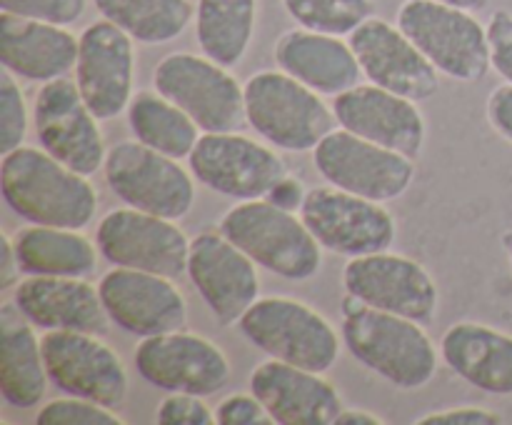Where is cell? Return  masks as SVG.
Wrapping results in <instances>:
<instances>
[{"instance_id":"obj_1","label":"cell","mask_w":512,"mask_h":425,"mask_svg":"<svg viewBox=\"0 0 512 425\" xmlns=\"http://www.w3.org/2000/svg\"><path fill=\"white\" fill-rule=\"evenodd\" d=\"M0 188L10 210L30 225L83 230L98 210V193L88 175L33 145L3 155Z\"/></svg>"},{"instance_id":"obj_2","label":"cell","mask_w":512,"mask_h":425,"mask_svg":"<svg viewBox=\"0 0 512 425\" xmlns=\"http://www.w3.org/2000/svg\"><path fill=\"white\" fill-rule=\"evenodd\" d=\"M343 310V343L365 368L403 390L423 388L435 378L438 350L423 323L370 308L350 293Z\"/></svg>"},{"instance_id":"obj_3","label":"cell","mask_w":512,"mask_h":425,"mask_svg":"<svg viewBox=\"0 0 512 425\" xmlns=\"http://www.w3.org/2000/svg\"><path fill=\"white\" fill-rule=\"evenodd\" d=\"M220 230L260 268L285 280H310L320 273L323 253L303 218L270 200H238L220 220Z\"/></svg>"},{"instance_id":"obj_4","label":"cell","mask_w":512,"mask_h":425,"mask_svg":"<svg viewBox=\"0 0 512 425\" xmlns=\"http://www.w3.org/2000/svg\"><path fill=\"white\" fill-rule=\"evenodd\" d=\"M245 113L255 133L290 153L315 150L338 123L320 93L285 70H263L245 83Z\"/></svg>"},{"instance_id":"obj_5","label":"cell","mask_w":512,"mask_h":425,"mask_svg":"<svg viewBox=\"0 0 512 425\" xmlns=\"http://www.w3.org/2000/svg\"><path fill=\"white\" fill-rule=\"evenodd\" d=\"M240 333L270 358L328 373L340 355L338 330L293 298H258L240 318Z\"/></svg>"},{"instance_id":"obj_6","label":"cell","mask_w":512,"mask_h":425,"mask_svg":"<svg viewBox=\"0 0 512 425\" xmlns=\"http://www.w3.org/2000/svg\"><path fill=\"white\" fill-rule=\"evenodd\" d=\"M398 25L448 78L475 83L493 68L488 28L470 10L435 0H405L398 10Z\"/></svg>"},{"instance_id":"obj_7","label":"cell","mask_w":512,"mask_h":425,"mask_svg":"<svg viewBox=\"0 0 512 425\" xmlns=\"http://www.w3.org/2000/svg\"><path fill=\"white\" fill-rule=\"evenodd\" d=\"M153 85L180 105L203 133H235L248 123L245 85L208 55L170 53L155 65Z\"/></svg>"},{"instance_id":"obj_8","label":"cell","mask_w":512,"mask_h":425,"mask_svg":"<svg viewBox=\"0 0 512 425\" xmlns=\"http://www.w3.org/2000/svg\"><path fill=\"white\" fill-rule=\"evenodd\" d=\"M103 173L110 190L130 208L168 220H180L193 210L195 183L188 170L138 138L113 145Z\"/></svg>"},{"instance_id":"obj_9","label":"cell","mask_w":512,"mask_h":425,"mask_svg":"<svg viewBox=\"0 0 512 425\" xmlns=\"http://www.w3.org/2000/svg\"><path fill=\"white\" fill-rule=\"evenodd\" d=\"M313 163L328 185L378 203L403 198L415 180L413 158L345 128L320 140L313 150Z\"/></svg>"},{"instance_id":"obj_10","label":"cell","mask_w":512,"mask_h":425,"mask_svg":"<svg viewBox=\"0 0 512 425\" xmlns=\"http://www.w3.org/2000/svg\"><path fill=\"white\" fill-rule=\"evenodd\" d=\"M48 378L60 393L93 400L120 410L128 400L130 380L120 355L83 330H48L40 338Z\"/></svg>"},{"instance_id":"obj_11","label":"cell","mask_w":512,"mask_h":425,"mask_svg":"<svg viewBox=\"0 0 512 425\" xmlns=\"http://www.w3.org/2000/svg\"><path fill=\"white\" fill-rule=\"evenodd\" d=\"M300 218L330 253L360 258L390 250L395 243V218L378 200L340 190L335 185L310 188Z\"/></svg>"},{"instance_id":"obj_12","label":"cell","mask_w":512,"mask_h":425,"mask_svg":"<svg viewBox=\"0 0 512 425\" xmlns=\"http://www.w3.org/2000/svg\"><path fill=\"white\" fill-rule=\"evenodd\" d=\"M100 255L118 268L148 270L178 280L188 273L190 240L175 220L135 208L110 210L95 230Z\"/></svg>"},{"instance_id":"obj_13","label":"cell","mask_w":512,"mask_h":425,"mask_svg":"<svg viewBox=\"0 0 512 425\" xmlns=\"http://www.w3.org/2000/svg\"><path fill=\"white\" fill-rule=\"evenodd\" d=\"M33 123L40 148L75 173L90 178L105 163L108 150L100 133V120L88 108L75 80L55 78L43 83L35 95Z\"/></svg>"},{"instance_id":"obj_14","label":"cell","mask_w":512,"mask_h":425,"mask_svg":"<svg viewBox=\"0 0 512 425\" xmlns=\"http://www.w3.org/2000/svg\"><path fill=\"white\" fill-rule=\"evenodd\" d=\"M343 285L360 303L423 325L433 323L438 313L440 290L433 275L418 260L390 250L350 258L343 270Z\"/></svg>"},{"instance_id":"obj_15","label":"cell","mask_w":512,"mask_h":425,"mask_svg":"<svg viewBox=\"0 0 512 425\" xmlns=\"http://www.w3.org/2000/svg\"><path fill=\"white\" fill-rule=\"evenodd\" d=\"M188 163L205 188L235 200L265 198L288 175V165L275 150L238 130L200 135Z\"/></svg>"},{"instance_id":"obj_16","label":"cell","mask_w":512,"mask_h":425,"mask_svg":"<svg viewBox=\"0 0 512 425\" xmlns=\"http://www.w3.org/2000/svg\"><path fill=\"white\" fill-rule=\"evenodd\" d=\"M135 368L150 385L168 393L210 398L230 383V360L223 348L185 328L140 340Z\"/></svg>"},{"instance_id":"obj_17","label":"cell","mask_w":512,"mask_h":425,"mask_svg":"<svg viewBox=\"0 0 512 425\" xmlns=\"http://www.w3.org/2000/svg\"><path fill=\"white\" fill-rule=\"evenodd\" d=\"M188 278L223 328L238 325L260 298L258 263L223 230H203L190 240Z\"/></svg>"},{"instance_id":"obj_18","label":"cell","mask_w":512,"mask_h":425,"mask_svg":"<svg viewBox=\"0 0 512 425\" xmlns=\"http://www.w3.org/2000/svg\"><path fill=\"white\" fill-rule=\"evenodd\" d=\"M135 40L108 18L80 33L75 83L98 120L118 118L133 100Z\"/></svg>"},{"instance_id":"obj_19","label":"cell","mask_w":512,"mask_h":425,"mask_svg":"<svg viewBox=\"0 0 512 425\" xmlns=\"http://www.w3.org/2000/svg\"><path fill=\"white\" fill-rule=\"evenodd\" d=\"M98 288L110 320L125 333L153 338L188 325V303L173 278L115 265Z\"/></svg>"},{"instance_id":"obj_20","label":"cell","mask_w":512,"mask_h":425,"mask_svg":"<svg viewBox=\"0 0 512 425\" xmlns=\"http://www.w3.org/2000/svg\"><path fill=\"white\" fill-rule=\"evenodd\" d=\"M363 75L373 85L403 98L430 100L440 90V70L425 58L423 50L388 20L368 18L350 33Z\"/></svg>"},{"instance_id":"obj_21","label":"cell","mask_w":512,"mask_h":425,"mask_svg":"<svg viewBox=\"0 0 512 425\" xmlns=\"http://www.w3.org/2000/svg\"><path fill=\"white\" fill-rule=\"evenodd\" d=\"M335 118L340 128L365 140L398 150L418 160L425 145V118L415 100L380 88V85H355L335 98Z\"/></svg>"},{"instance_id":"obj_22","label":"cell","mask_w":512,"mask_h":425,"mask_svg":"<svg viewBox=\"0 0 512 425\" xmlns=\"http://www.w3.org/2000/svg\"><path fill=\"white\" fill-rule=\"evenodd\" d=\"M250 393L258 395L275 425H335L343 410L338 390L323 373L275 358L253 370Z\"/></svg>"},{"instance_id":"obj_23","label":"cell","mask_w":512,"mask_h":425,"mask_svg":"<svg viewBox=\"0 0 512 425\" xmlns=\"http://www.w3.org/2000/svg\"><path fill=\"white\" fill-rule=\"evenodd\" d=\"M13 303L35 328L103 335L113 323L100 298V288L85 278L28 275L15 285Z\"/></svg>"},{"instance_id":"obj_24","label":"cell","mask_w":512,"mask_h":425,"mask_svg":"<svg viewBox=\"0 0 512 425\" xmlns=\"http://www.w3.org/2000/svg\"><path fill=\"white\" fill-rule=\"evenodd\" d=\"M80 38L65 25L43 20L0 15V60L13 75L33 83H50L65 78L78 63Z\"/></svg>"},{"instance_id":"obj_25","label":"cell","mask_w":512,"mask_h":425,"mask_svg":"<svg viewBox=\"0 0 512 425\" xmlns=\"http://www.w3.org/2000/svg\"><path fill=\"white\" fill-rule=\"evenodd\" d=\"M275 63L315 93L330 98H338L345 90L360 85L363 75L353 45L345 43L340 35L315 33L308 28H295L280 35L275 43Z\"/></svg>"},{"instance_id":"obj_26","label":"cell","mask_w":512,"mask_h":425,"mask_svg":"<svg viewBox=\"0 0 512 425\" xmlns=\"http://www.w3.org/2000/svg\"><path fill=\"white\" fill-rule=\"evenodd\" d=\"M440 355L448 368L473 388L493 395H512V335L463 320L445 330Z\"/></svg>"},{"instance_id":"obj_27","label":"cell","mask_w":512,"mask_h":425,"mask_svg":"<svg viewBox=\"0 0 512 425\" xmlns=\"http://www.w3.org/2000/svg\"><path fill=\"white\" fill-rule=\"evenodd\" d=\"M33 328L15 303L0 308V393L5 403L20 410L35 408L50 380Z\"/></svg>"},{"instance_id":"obj_28","label":"cell","mask_w":512,"mask_h":425,"mask_svg":"<svg viewBox=\"0 0 512 425\" xmlns=\"http://www.w3.org/2000/svg\"><path fill=\"white\" fill-rule=\"evenodd\" d=\"M20 268L28 275L85 278L98 268V243L75 228L30 225L13 238Z\"/></svg>"},{"instance_id":"obj_29","label":"cell","mask_w":512,"mask_h":425,"mask_svg":"<svg viewBox=\"0 0 512 425\" xmlns=\"http://www.w3.org/2000/svg\"><path fill=\"white\" fill-rule=\"evenodd\" d=\"M258 18V0H198L195 38L215 63L233 68L248 53Z\"/></svg>"},{"instance_id":"obj_30","label":"cell","mask_w":512,"mask_h":425,"mask_svg":"<svg viewBox=\"0 0 512 425\" xmlns=\"http://www.w3.org/2000/svg\"><path fill=\"white\" fill-rule=\"evenodd\" d=\"M128 123L140 143L175 160L190 158L200 140V125L158 90H140L133 95Z\"/></svg>"},{"instance_id":"obj_31","label":"cell","mask_w":512,"mask_h":425,"mask_svg":"<svg viewBox=\"0 0 512 425\" xmlns=\"http://www.w3.org/2000/svg\"><path fill=\"white\" fill-rule=\"evenodd\" d=\"M95 8L110 23L120 25L135 43L160 45L178 38L195 8L190 0H93Z\"/></svg>"},{"instance_id":"obj_32","label":"cell","mask_w":512,"mask_h":425,"mask_svg":"<svg viewBox=\"0 0 512 425\" xmlns=\"http://www.w3.org/2000/svg\"><path fill=\"white\" fill-rule=\"evenodd\" d=\"M300 28L328 35H350L373 18V0H283Z\"/></svg>"},{"instance_id":"obj_33","label":"cell","mask_w":512,"mask_h":425,"mask_svg":"<svg viewBox=\"0 0 512 425\" xmlns=\"http://www.w3.org/2000/svg\"><path fill=\"white\" fill-rule=\"evenodd\" d=\"M35 423L38 425H123L125 420L115 413L113 408H105V405L93 403V400L68 398L50 400L48 405L40 408V413L35 415Z\"/></svg>"},{"instance_id":"obj_34","label":"cell","mask_w":512,"mask_h":425,"mask_svg":"<svg viewBox=\"0 0 512 425\" xmlns=\"http://www.w3.org/2000/svg\"><path fill=\"white\" fill-rule=\"evenodd\" d=\"M28 133V108L13 73L0 75V153L20 148Z\"/></svg>"},{"instance_id":"obj_35","label":"cell","mask_w":512,"mask_h":425,"mask_svg":"<svg viewBox=\"0 0 512 425\" xmlns=\"http://www.w3.org/2000/svg\"><path fill=\"white\" fill-rule=\"evenodd\" d=\"M0 8L3 13L20 15V18L73 25L85 13V0H0Z\"/></svg>"},{"instance_id":"obj_36","label":"cell","mask_w":512,"mask_h":425,"mask_svg":"<svg viewBox=\"0 0 512 425\" xmlns=\"http://www.w3.org/2000/svg\"><path fill=\"white\" fill-rule=\"evenodd\" d=\"M155 423L160 425H218L215 410L205 405L203 395L173 393L155 410Z\"/></svg>"},{"instance_id":"obj_37","label":"cell","mask_w":512,"mask_h":425,"mask_svg":"<svg viewBox=\"0 0 512 425\" xmlns=\"http://www.w3.org/2000/svg\"><path fill=\"white\" fill-rule=\"evenodd\" d=\"M215 423L218 425H275L265 405L260 403L255 393H235L228 395L223 403L215 408Z\"/></svg>"},{"instance_id":"obj_38","label":"cell","mask_w":512,"mask_h":425,"mask_svg":"<svg viewBox=\"0 0 512 425\" xmlns=\"http://www.w3.org/2000/svg\"><path fill=\"white\" fill-rule=\"evenodd\" d=\"M488 43H490V65L495 73L512 85V13L498 10L488 20Z\"/></svg>"},{"instance_id":"obj_39","label":"cell","mask_w":512,"mask_h":425,"mask_svg":"<svg viewBox=\"0 0 512 425\" xmlns=\"http://www.w3.org/2000/svg\"><path fill=\"white\" fill-rule=\"evenodd\" d=\"M503 423H505L503 415L493 413V410L488 408H475V405L435 410V413L415 418V425H503Z\"/></svg>"},{"instance_id":"obj_40","label":"cell","mask_w":512,"mask_h":425,"mask_svg":"<svg viewBox=\"0 0 512 425\" xmlns=\"http://www.w3.org/2000/svg\"><path fill=\"white\" fill-rule=\"evenodd\" d=\"M485 113H488L490 125L495 128V133L503 135L505 140L512 143V85H498V88L490 93L488 105H485Z\"/></svg>"},{"instance_id":"obj_41","label":"cell","mask_w":512,"mask_h":425,"mask_svg":"<svg viewBox=\"0 0 512 425\" xmlns=\"http://www.w3.org/2000/svg\"><path fill=\"white\" fill-rule=\"evenodd\" d=\"M305 195H308V190L303 188V183H300L298 178H293V175H285V178H280L278 183L270 188L265 200H270V203L278 205V208L290 210V213H298L305 203Z\"/></svg>"},{"instance_id":"obj_42","label":"cell","mask_w":512,"mask_h":425,"mask_svg":"<svg viewBox=\"0 0 512 425\" xmlns=\"http://www.w3.org/2000/svg\"><path fill=\"white\" fill-rule=\"evenodd\" d=\"M0 288L8 290L13 288L15 283H20V260L18 253H15V243L8 238V235H0Z\"/></svg>"},{"instance_id":"obj_43","label":"cell","mask_w":512,"mask_h":425,"mask_svg":"<svg viewBox=\"0 0 512 425\" xmlns=\"http://www.w3.org/2000/svg\"><path fill=\"white\" fill-rule=\"evenodd\" d=\"M335 425H385V420L380 415L370 413V410H358V408H348L340 410L338 420Z\"/></svg>"},{"instance_id":"obj_44","label":"cell","mask_w":512,"mask_h":425,"mask_svg":"<svg viewBox=\"0 0 512 425\" xmlns=\"http://www.w3.org/2000/svg\"><path fill=\"white\" fill-rule=\"evenodd\" d=\"M435 3L455 5V8H465V10H480L488 0H435Z\"/></svg>"},{"instance_id":"obj_45","label":"cell","mask_w":512,"mask_h":425,"mask_svg":"<svg viewBox=\"0 0 512 425\" xmlns=\"http://www.w3.org/2000/svg\"><path fill=\"white\" fill-rule=\"evenodd\" d=\"M500 243H503V250H505V253H508V260H510V265H512V230H508V233L503 235V240H500Z\"/></svg>"}]
</instances>
